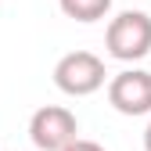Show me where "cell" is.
Wrapping results in <instances>:
<instances>
[{
    "label": "cell",
    "mask_w": 151,
    "mask_h": 151,
    "mask_svg": "<svg viewBox=\"0 0 151 151\" xmlns=\"http://www.w3.org/2000/svg\"><path fill=\"white\" fill-rule=\"evenodd\" d=\"M108 104L119 115H147L151 111V72L144 68H122L108 83Z\"/></svg>",
    "instance_id": "277c9868"
},
{
    "label": "cell",
    "mask_w": 151,
    "mask_h": 151,
    "mask_svg": "<svg viewBox=\"0 0 151 151\" xmlns=\"http://www.w3.org/2000/svg\"><path fill=\"white\" fill-rule=\"evenodd\" d=\"M104 47L115 61H140L151 54V14L147 11H119L108 22Z\"/></svg>",
    "instance_id": "6da1fadb"
},
{
    "label": "cell",
    "mask_w": 151,
    "mask_h": 151,
    "mask_svg": "<svg viewBox=\"0 0 151 151\" xmlns=\"http://www.w3.org/2000/svg\"><path fill=\"white\" fill-rule=\"evenodd\" d=\"M144 151H151V122H147V129H144Z\"/></svg>",
    "instance_id": "52a82bcc"
},
{
    "label": "cell",
    "mask_w": 151,
    "mask_h": 151,
    "mask_svg": "<svg viewBox=\"0 0 151 151\" xmlns=\"http://www.w3.org/2000/svg\"><path fill=\"white\" fill-rule=\"evenodd\" d=\"M79 137V122L61 104H43L29 119V140L36 151H61L68 140Z\"/></svg>",
    "instance_id": "3957f363"
},
{
    "label": "cell",
    "mask_w": 151,
    "mask_h": 151,
    "mask_svg": "<svg viewBox=\"0 0 151 151\" xmlns=\"http://www.w3.org/2000/svg\"><path fill=\"white\" fill-rule=\"evenodd\" d=\"M104 61L93 50H68L54 65V86L68 97H90L104 86Z\"/></svg>",
    "instance_id": "7a4b0ae2"
},
{
    "label": "cell",
    "mask_w": 151,
    "mask_h": 151,
    "mask_svg": "<svg viewBox=\"0 0 151 151\" xmlns=\"http://www.w3.org/2000/svg\"><path fill=\"white\" fill-rule=\"evenodd\" d=\"M58 7L72 22H101L111 11V0H58Z\"/></svg>",
    "instance_id": "5b68a950"
},
{
    "label": "cell",
    "mask_w": 151,
    "mask_h": 151,
    "mask_svg": "<svg viewBox=\"0 0 151 151\" xmlns=\"http://www.w3.org/2000/svg\"><path fill=\"white\" fill-rule=\"evenodd\" d=\"M61 151H104L97 140H86V137H76V140H68Z\"/></svg>",
    "instance_id": "8992f818"
}]
</instances>
